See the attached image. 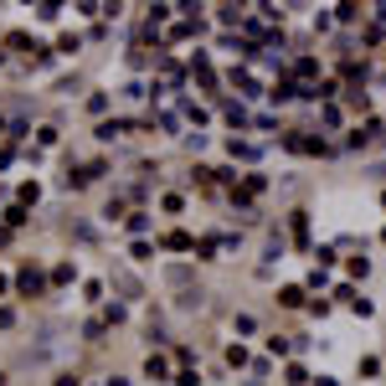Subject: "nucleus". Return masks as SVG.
Segmentation results:
<instances>
[{"mask_svg":"<svg viewBox=\"0 0 386 386\" xmlns=\"http://www.w3.org/2000/svg\"><path fill=\"white\" fill-rule=\"evenodd\" d=\"M10 278H16V299H21V304L42 299V294H47V284H52V278H47V268H42V258H21Z\"/></svg>","mask_w":386,"mask_h":386,"instance_id":"1","label":"nucleus"},{"mask_svg":"<svg viewBox=\"0 0 386 386\" xmlns=\"http://www.w3.org/2000/svg\"><path fill=\"white\" fill-rule=\"evenodd\" d=\"M129 129H134V118H103V124H93V144H98V150H109V144H118Z\"/></svg>","mask_w":386,"mask_h":386,"instance_id":"2","label":"nucleus"},{"mask_svg":"<svg viewBox=\"0 0 386 386\" xmlns=\"http://www.w3.org/2000/svg\"><path fill=\"white\" fill-rule=\"evenodd\" d=\"M83 114H93L103 124V118H114V93L109 88H88L83 93Z\"/></svg>","mask_w":386,"mask_h":386,"instance_id":"3","label":"nucleus"},{"mask_svg":"<svg viewBox=\"0 0 386 386\" xmlns=\"http://www.w3.org/2000/svg\"><path fill=\"white\" fill-rule=\"evenodd\" d=\"M176 361L170 355H160V350H150L144 355V381H155V386H165V381H176V371H170Z\"/></svg>","mask_w":386,"mask_h":386,"instance_id":"4","label":"nucleus"},{"mask_svg":"<svg viewBox=\"0 0 386 386\" xmlns=\"http://www.w3.org/2000/svg\"><path fill=\"white\" fill-rule=\"evenodd\" d=\"M109 284H114V294H124V304L144 294V288H139V278H134V273H124V268H109Z\"/></svg>","mask_w":386,"mask_h":386,"instance_id":"5","label":"nucleus"},{"mask_svg":"<svg viewBox=\"0 0 386 386\" xmlns=\"http://www.w3.org/2000/svg\"><path fill=\"white\" fill-rule=\"evenodd\" d=\"M47 278H52V288H68V284H77V258H57L47 268Z\"/></svg>","mask_w":386,"mask_h":386,"instance_id":"6","label":"nucleus"},{"mask_svg":"<svg viewBox=\"0 0 386 386\" xmlns=\"http://www.w3.org/2000/svg\"><path fill=\"white\" fill-rule=\"evenodd\" d=\"M83 47H88V31H62L57 36V57L68 62V57H83Z\"/></svg>","mask_w":386,"mask_h":386,"instance_id":"7","label":"nucleus"},{"mask_svg":"<svg viewBox=\"0 0 386 386\" xmlns=\"http://www.w3.org/2000/svg\"><path fill=\"white\" fill-rule=\"evenodd\" d=\"M0 222H6L10 232H21V227H31V206H21V201H10L6 211H0Z\"/></svg>","mask_w":386,"mask_h":386,"instance_id":"8","label":"nucleus"},{"mask_svg":"<svg viewBox=\"0 0 386 386\" xmlns=\"http://www.w3.org/2000/svg\"><path fill=\"white\" fill-rule=\"evenodd\" d=\"M31 139H36V150H62V129L57 124H36Z\"/></svg>","mask_w":386,"mask_h":386,"instance_id":"9","label":"nucleus"},{"mask_svg":"<svg viewBox=\"0 0 386 386\" xmlns=\"http://www.w3.org/2000/svg\"><path fill=\"white\" fill-rule=\"evenodd\" d=\"M124 217H129V211H124V196H109V201L98 206V222H103V227H114V222H124Z\"/></svg>","mask_w":386,"mask_h":386,"instance_id":"10","label":"nucleus"},{"mask_svg":"<svg viewBox=\"0 0 386 386\" xmlns=\"http://www.w3.org/2000/svg\"><path fill=\"white\" fill-rule=\"evenodd\" d=\"M150 227H155V222H150V211H144V206H134V211L124 217V232H129V237H144Z\"/></svg>","mask_w":386,"mask_h":386,"instance_id":"11","label":"nucleus"},{"mask_svg":"<svg viewBox=\"0 0 386 386\" xmlns=\"http://www.w3.org/2000/svg\"><path fill=\"white\" fill-rule=\"evenodd\" d=\"M83 345H93V350H98V345H109V325H103V314L83 325Z\"/></svg>","mask_w":386,"mask_h":386,"instance_id":"12","label":"nucleus"},{"mask_svg":"<svg viewBox=\"0 0 386 386\" xmlns=\"http://www.w3.org/2000/svg\"><path fill=\"white\" fill-rule=\"evenodd\" d=\"M52 93H57V98H83L88 88H83V77L72 72V77H57V83H52Z\"/></svg>","mask_w":386,"mask_h":386,"instance_id":"13","label":"nucleus"},{"mask_svg":"<svg viewBox=\"0 0 386 386\" xmlns=\"http://www.w3.org/2000/svg\"><path fill=\"white\" fill-rule=\"evenodd\" d=\"M98 314H103V325L114 330V325H124V319H129V304H124V299H109V304H103Z\"/></svg>","mask_w":386,"mask_h":386,"instance_id":"14","label":"nucleus"},{"mask_svg":"<svg viewBox=\"0 0 386 386\" xmlns=\"http://www.w3.org/2000/svg\"><path fill=\"white\" fill-rule=\"evenodd\" d=\"M62 10H68V6H52V0H42V6H31V16L42 21V26H57V21H62Z\"/></svg>","mask_w":386,"mask_h":386,"instance_id":"15","label":"nucleus"},{"mask_svg":"<svg viewBox=\"0 0 386 386\" xmlns=\"http://www.w3.org/2000/svg\"><path fill=\"white\" fill-rule=\"evenodd\" d=\"M16 201L21 206H36V201H42V180H21L16 185Z\"/></svg>","mask_w":386,"mask_h":386,"instance_id":"16","label":"nucleus"},{"mask_svg":"<svg viewBox=\"0 0 386 386\" xmlns=\"http://www.w3.org/2000/svg\"><path fill=\"white\" fill-rule=\"evenodd\" d=\"M103 288H109L103 278H88V284H83V304H98V309H103V304H109V299H103Z\"/></svg>","mask_w":386,"mask_h":386,"instance_id":"17","label":"nucleus"},{"mask_svg":"<svg viewBox=\"0 0 386 386\" xmlns=\"http://www.w3.org/2000/svg\"><path fill=\"white\" fill-rule=\"evenodd\" d=\"M144 93H155V88L144 83V77H129L124 83V103H144Z\"/></svg>","mask_w":386,"mask_h":386,"instance_id":"18","label":"nucleus"},{"mask_svg":"<svg viewBox=\"0 0 386 386\" xmlns=\"http://www.w3.org/2000/svg\"><path fill=\"white\" fill-rule=\"evenodd\" d=\"M72 16H77V21H98V16H103V6H93V0H77Z\"/></svg>","mask_w":386,"mask_h":386,"instance_id":"19","label":"nucleus"},{"mask_svg":"<svg viewBox=\"0 0 386 386\" xmlns=\"http://www.w3.org/2000/svg\"><path fill=\"white\" fill-rule=\"evenodd\" d=\"M150 252H155V242H144V237L129 242V258H134V263H150Z\"/></svg>","mask_w":386,"mask_h":386,"instance_id":"20","label":"nucleus"},{"mask_svg":"<svg viewBox=\"0 0 386 386\" xmlns=\"http://www.w3.org/2000/svg\"><path fill=\"white\" fill-rule=\"evenodd\" d=\"M160 247H170V252H185V247H196V242H191L185 232H165V242H160Z\"/></svg>","mask_w":386,"mask_h":386,"instance_id":"21","label":"nucleus"},{"mask_svg":"<svg viewBox=\"0 0 386 386\" xmlns=\"http://www.w3.org/2000/svg\"><path fill=\"white\" fill-rule=\"evenodd\" d=\"M21 325V309L16 304H0V330H16Z\"/></svg>","mask_w":386,"mask_h":386,"instance_id":"22","label":"nucleus"},{"mask_svg":"<svg viewBox=\"0 0 386 386\" xmlns=\"http://www.w3.org/2000/svg\"><path fill=\"white\" fill-rule=\"evenodd\" d=\"M52 386H83V376H77V371H57V376H52Z\"/></svg>","mask_w":386,"mask_h":386,"instance_id":"23","label":"nucleus"},{"mask_svg":"<svg viewBox=\"0 0 386 386\" xmlns=\"http://www.w3.org/2000/svg\"><path fill=\"white\" fill-rule=\"evenodd\" d=\"M170 386H201V376H196V371H176V381Z\"/></svg>","mask_w":386,"mask_h":386,"instance_id":"24","label":"nucleus"},{"mask_svg":"<svg viewBox=\"0 0 386 386\" xmlns=\"http://www.w3.org/2000/svg\"><path fill=\"white\" fill-rule=\"evenodd\" d=\"M10 288H16V278H10L6 268H0V304H6V294H10Z\"/></svg>","mask_w":386,"mask_h":386,"instance_id":"25","label":"nucleus"},{"mask_svg":"<svg viewBox=\"0 0 386 386\" xmlns=\"http://www.w3.org/2000/svg\"><path fill=\"white\" fill-rule=\"evenodd\" d=\"M103 381H109V386H134V381H129V376H103Z\"/></svg>","mask_w":386,"mask_h":386,"instance_id":"26","label":"nucleus"},{"mask_svg":"<svg viewBox=\"0 0 386 386\" xmlns=\"http://www.w3.org/2000/svg\"><path fill=\"white\" fill-rule=\"evenodd\" d=\"M10 247V227H0V252H6Z\"/></svg>","mask_w":386,"mask_h":386,"instance_id":"27","label":"nucleus"},{"mask_svg":"<svg viewBox=\"0 0 386 386\" xmlns=\"http://www.w3.org/2000/svg\"><path fill=\"white\" fill-rule=\"evenodd\" d=\"M6 62H10V52H6V47H0V72H6Z\"/></svg>","mask_w":386,"mask_h":386,"instance_id":"28","label":"nucleus"},{"mask_svg":"<svg viewBox=\"0 0 386 386\" xmlns=\"http://www.w3.org/2000/svg\"><path fill=\"white\" fill-rule=\"evenodd\" d=\"M0 386H10V371H0Z\"/></svg>","mask_w":386,"mask_h":386,"instance_id":"29","label":"nucleus"},{"mask_svg":"<svg viewBox=\"0 0 386 386\" xmlns=\"http://www.w3.org/2000/svg\"><path fill=\"white\" fill-rule=\"evenodd\" d=\"M88 386H109V381H88Z\"/></svg>","mask_w":386,"mask_h":386,"instance_id":"30","label":"nucleus"},{"mask_svg":"<svg viewBox=\"0 0 386 386\" xmlns=\"http://www.w3.org/2000/svg\"><path fill=\"white\" fill-rule=\"evenodd\" d=\"M0 129H6V114H0Z\"/></svg>","mask_w":386,"mask_h":386,"instance_id":"31","label":"nucleus"}]
</instances>
